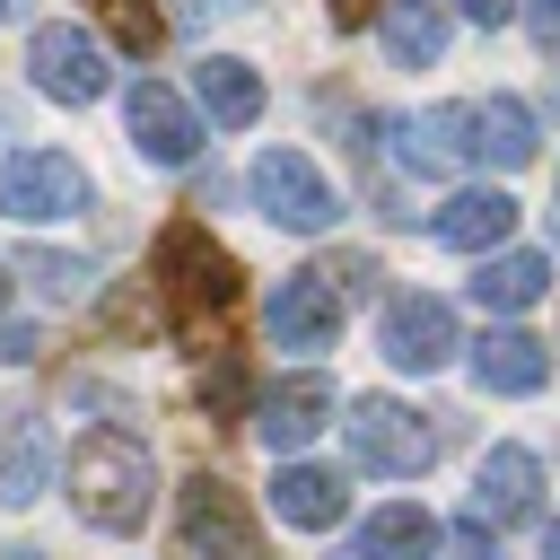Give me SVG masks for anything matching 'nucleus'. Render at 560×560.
<instances>
[{"instance_id":"f257e3e1","label":"nucleus","mask_w":560,"mask_h":560,"mask_svg":"<svg viewBox=\"0 0 560 560\" xmlns=\"http://www.w3.org/2000/svg\"><path fill=\"white\" fill-rule=\"evenodd\" d=\"M149 271H158V306H166V324H175L184 341H219V324H228V315H236V298H245L236 254H228V245H219L201 219L158 228Z\"/></svg>"},{"instance_id":"f03ea898","label":"nucleus","mask_w":560,"mask_h":560,"mask_svg":"<svg viewBox=\"0 0 560 560\" xmlns=\"http://www.w3.org/2000/svg\"><path fill=\"white\" fill-rule=\"evenodd\" d=\"M149 446L122 438V429H88L70 446V508L96 525V534H140L149 516Z\"/></svg>"},{"instance_id":"7ed1b4c3","label":"nucleus","mask_w":560,"mask_h":560,"mask_svg":"<svg viewBox=\"0 0 560 560\" xmlns=\"http://www.w3.org/2000/svg\"><path fill=\"white\" fill-rule=\"evenodd\" d=\"M341 420V438H350V464L359 472H385V481H420L429 464H438V429H420V411L411 402H394V394H359L350 411H332Z\"/></svg>"},{"instance_id":"20e7f679","label":"nucleus","mask_w":560,"mask_h":560,"mask_svg":"<svg viewBox=\"0 0 560 560\" xmlns=\"http://www.w3.org/2000/svg\"><path fill=\"white\" fill-rule=\"evenodd\" d=\"M245 192H254V210H262L271 228H289V236H324V228L341 219V192L315 175L306 149H262L254 175H245Z\"/></svg>"},{"instance_id":"39448f33","label":"nucleus","mask_w":560,"mask_h":560,"mask_svg":"<svg viewBox=\"0 0 560 560\" xmlns=\"http://www.w3.org/2000/svg\"><path fill=\"white\" fill-rule=\"evenodd\" d=\"M175 525H184V551H192V560H262V534H254L236 481H219V472H192V481H184Z\"/></svg>"},{"instance_id":"423d86ee","label":"nucleus","mask_w":560,"mask_h":560,"mask_svg":"<svg viewBox=\"0 0 560 560\" xmlns=\"http://www.w3.org/2000/svg\"><path fill=\"white\" fill-rule=\"evenodd\" d=\"M26 70H35V88L52 96V105H96L105 96V52H96V35L88 26H70V18H52V26H35V44H26Z\"/></svg>"},{"instance_id":"0eeeda50","label":"nucleus","mask_w":560,"mask_h":560,"mask_svg":"<svg viewBox=\"0 0 560 560\" xmlns=\"http://www.w3.org/2000/svg\"><path fill=\"white\" fill-rule=\"evenodd\" d=\"M79 201H88V175H79V158H61V149H18V158L0 166V210L26 219V228L70 219Z\"/></svg>"},{"instance_id":"6e6552de","label":"nucleus","mask_w":560,"mask_h":560,"mask_svg":"<svg viewBox=\"0 0 560 560\" xmlns=\"http://www.w3.org/2000/svg\"><path fill=\"white\" fill-rule=\"evenodd\" d=\"M122 131H131V149H140L149 166H192V149H201V114H192L166 79H131Z\"/></svg>"},{"instance_id":"1a4fd4ad","label":"nucleus","mask_w":560,"mask_h":560,"mask_svg":"<svg viewBox=\"0 0 560 560\" xmlns=\"http://www.w3.org/2000/svg\"><path fill=\"white\" fill-rule=\"evenodd\" d=\"M376 350H385L402 376L446 368V359H455V306L429 298V289H402V298L385 306V324H376Z\"/></svg>"},{"instance_id":"9d476101","label":"nucleus","mask_w":560,"mask_h":560,"mask_svg":"<svg viewBox=\"0 0 560 560\" xmlns=\"http://www.w3.org/2000/svg\"><path fill=\"white\" fill-rule=\"evenodd\" d=\"M332 411H341V394H332V376H280L271 394H262V411H254V429H262V446L271 455H298L315 429H332Z\"/></svg>"},{"instance_id":"9b49d317","label":"nucleus","mask_w":560,"mask_h":560,"mask_svg":"<svg viewBox=\"0 0 560 560\" xmlns=\"http://www.w3.org/2000/svg\"><path fill=\"white\" fill-rule=\"evenodd\" d=\"M332 332H341V289L324 271H289L271 289V341L280 350H332Z\"/></svg>"},{"instance_id":"f8f14e48","label":"nucleus","mask_w":560,"mask_h":560,"mask_svg":"<svg viewBox=\"0 0 560 560\" xmlns=\"http://www.w3.org/2000/svg\"><path fill=\"white\" fill-rule=\"evenodd\" d=\"M542 508V464L525 455V446H490L481 455V472H472V525H525Z\"/></svg>"},{"instance_id":"ddd939ff","label":"nucleus","mask_w":560,"mask_h":560,"mask_svg":"<svg viewBox=\"0 0 560 560\" xmlns=\"http://www.w3.org/2000/svg\"><path fill=\"white\" fill-rule=\"evenodd\" d=\"M394 149L411 175H455L472 166V131H464V105H429V114H402L394 122Z\"/></svg>"},{"instance_id":"4468645a","label":"nucleus","mask_w":560,"mask_h":560,"mask_svg":"<svg viewBox=\"0 0 560 560\" xmlns=\"http://www.w3.org/2000/svg\"><path fill=\"white\" fill-rule=\"evenodd\" d=\"M52 481V438H44V411H9L0 420V508H35Z\"/></svg>"},{"instance_id":"2eb2a0df","label":"nucleus","mask_w":560,"mask_h":560,"mask_svg":"<svg viewBox=\"0 0 560 560\" xmlns=\"http://www.w3.org/2000/svg\"><path fill=\"white\" fill-rule=\"evenodd\" d=\"M542 376H551V350H542L534 332L499 324V332L472 341V385H481V394H534Z\"/></svg>"},{"instance_id":"dca6fc26","label":"nucleus","mask_w":560,"mask_h":560,"mask_svg":"<svg viewBox=\"0 0 560 560\" xmlns=\"http://www.w3.org/2000/svg\"><path fill=\"white\" fill-rule=\"evenodd\" d=\"M271 508H280V525L324 534V525H341V516H350V481H341V472H324V464H280Z\"/></svg>"},{"instance_id":"f3484780","label":"nucleus","mask_w":560,"mask_h":560,"mask_svg":"<svg viewBox=\"0 0 560 560\" xmlns=\"http://www.w3.org/2000/svg\"><path fill=\"white\" fill-rule=\"evenodd\" d=\"M508 228H516V201H508L499 184H490V192L472 184V192H455V201L429 219V236L455 245V254H490V245H508Z\"/></svg>"},{"instance_id":"a211bd4d","label":"nucleus","mask_w":560,"mask_h":560,"mask_svg":"<svg viewBox=\"0 0 560 560\" xmlns=\"http://www.w3.org/2000/svg\"><path fill=\"white\" fill-rule=\"evenodd\" d=\"M192 96H201V114H210L219 131H245V122L262 114V79H254V61H236V52H210V61L192 70Z\"/></svg>"},{"instance_id":"6ab92c4d","label":"nucleus","mask_w":560,"mask_h":560,"mask_svg":"<svg viewBox=\"0 0 560 560\" xmlns=\"http://www.w3.org/2000/svg\"><path fill=\"white\" fill-rule=\"evenodd\" d=\"M464 131H472V158H481V166H525V158H534V114H525L516 96L464 105Z\"/></svg>"},{"instance_id":"aec40b11","label":"nucleus","mask_w":560,"mask_h":560,"mask_svg":"<svg viewBox=\"0 0 560 560\" xmlns=\"http://www.w3.org/2000/svg\"><path fill=\"white\" fill-rule=\"evenodd\" d=\"M542 289H551V262H542V254H499V245H490L481 271H472V298H481L490 315H525Z\"/></svg>"},{"instance_id":"412c9836","label":"nucleus","mask_w":560,"mask_h":560,"mask_svg":"<svg viewBox=\"0 0 560 560\" xmlns=\"http://www.w3.org/2000/svg\"><path fill=\"white\" fill-rule=\"evenodd\" d=\"M376 26H385V52H394L402 70H420V61L446 52V0H385Z\"/></svg>"},{"instance_id":"4be33fe9","label":"nucleus","mask_w":560,"mask_h":560,"mask_svg":"<svg viewBox=\"0 0 560 560\" xmlns=\"http://www.w3.org/2000/svg\"><path fill=\"white\" fill-rule=\"evenodd\" d=\"M368 551H376V560H429V551H438V525H429L420 508H376V516H368Z\"/></svg>"},{"instance_id":"5701e85b","label":"nucleus","mask_w":560,"mask_h":560,"mask_svg":"<svg viewBox=\"0 0 560 560\" xmlns=\"http://www.w3.org/2000/svg\"><path fill=\"white\" fill-rule=\"evenodd\" d=\"M96 18H105V35H114L122 52H140V61L166 44V9H158V0H96Z\"/></svg>"},{"instance_id":"b1692460","label":"nucleus","mask_w":560,"mask_h":560,"mask_svg":"<svg viewBox=\"0 0 560 560\" xmlns=\"http://www.w3.org/2000/svg\"><path fill=\"white\" fill-rule=\"evenodd\" d=\"M26 271H35L52 298H79V289H88V271H79V262H61V254H26Z\"/></svg>"},{"instance_id":"393cba45","label":"nucleus","mask_w":560,"mask_h":560,"mask_svg":"<svg viewBox=\"0 0 560 560\" xmlns=\"http://www.w3.org/2000/svg\"><path fill=\"white\" fill-rule=\"evenodd\" d=\"M324 280H332L341 298H368V280H376V262H368V254H341V262H324Z\"/></svg>"},{"instance_id":"a878e982","label":"nucleus","mask_w":560,"mask_h":560,"mask_svg":"<svg viewBox=\"0 0 560 560\" xmlns=\"http://www.w3.org/2000/svg\"><path fill=\"white\" fill-rule=\"evenodd\" d=\"M446 560H499V542H490V525H464V534L446 542Z\"/></svg>"},{"instance_id":"bb28decb","label":"nucleus","mask_w":560,"mask_h":560,"mask_svg":"<svg viewBox=\"0 0 560 560\" xmlns=\"http://www.w3.org/2000/svg\"><path fill=\"white\" fill-rule=\"evenodd\" d=\"M455 18H472V26H508L516 18V0H446Z\"/></svg>"},{"instance_id":"cd10ccee","label":"nucleus","mask_w":560,"mask_h":560,"mask_svg":"<svg viewBox=\"0 0 560 560\" xmlns=\"http://www.w3.org/2000/svg\"><path fill=\"white\" fill-rule=\"evenodd\" d=\"M516 9H525V26H534L551 52H560V0H516Z\"/></svg>"},{"instance_id":"c85d7f7f","label":"nucleus","mask_w":560,"mask_h":560,"mask_svg":"<svg viewBox=\"0 0 560 560\" xmlns=\"http://www.w3.org/2000/svg\"><path fill=\"white\" fill-rule=\"evenodd\" d=\"M376 9H385V0H332V18H341V26H376Z\"/></svg>"},{"instance_id":"c756f323","label":"nucleus","mask_w":560,"mask_h":560,"mask_svg":"<svg viewBox=\"0 0 560 560\" xmlns=\"http://www.w3.org/2000/svg\"><path fill=\"white\" fill-rule=\"evenodd\" d=\"M542 560H560V516H551V525H542Z\"/></svg>"},{"instance_id":"7c9ffc66","label":"nucleus","mask_w":560,"mask_h":560,"mask_svg":"<svg viewBox=\"0 0 560 560\" xmlns=\"http://www.w3.org/2000/svg\"><path fill=\"white\" fill-rule=\"evenodd\" d=\"M9 298H18V289H9V271H0V324H9Z\"/></svg>"},{"instance_id":"2f4dec72","label":"nucleus","mask_w":560,"mask_h":560,"mask_svg":"<svg viewBox=\"0 0 560 560\" xmlns=\"http://www.w3.org/2000/svg\"><path fill=\"white\" fill-rule=\"evenodd\" d=\"M341 560H376V551H368V542H359V551H341Z\"/></svg>"},{"instance_id":"473e14b6","label":"nucleus","mask_w":560,"mask_h":560,"mask_svg":"<svg viewBox=\"0 0 560 560\" xmlns=\"http://www.w3.org/2000/svg\"><path fill=\"white\" fill-rule=\"evenodd\" d=\"M9 9H18V0H0V18H9Z\"/></svg>"},{"instance_id":"72a5a7b5","label":"nucleus","mask_w":560,"mask_h":560,"mask_svg":"<svg viewBox=\"0 0 560 560\" xmlns=\"http://www.w3.org/2000/svg\"><path fill=\"white\" fill-rule=\"evenodd\" d=\"M551 219H560V210H551Z\"/></svg>"}]
</instances>
